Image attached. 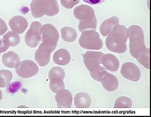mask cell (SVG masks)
Instances as JSON below:
<instances>
[{
    "label": "cell",
    "instance_id": "23",
    "mask_svg": "<svg viewBox=\"0 0 151 117\" xmlns=\"http://www.w3.org/2000/svg\"><path fill=\"white\" fill-rule=\"evenodd\" d=\"M3 39L5 40L10 47H16L19 45L21 41V37L13 31L9 32L3 36Z\"/></svg>",
    "mask_w": 151,
    "mask_h": 117
},
{
    "label": "cell",
    "instance_id": "1",
    "mask_svg": "<svg viewBox=\"0 0 151 117\" xmlns=\"http://www.w3.org/2000/svg\"><path fill=\"white\" fill-rule=\"evenodd\" d=\"M128 37V29L120 24L116 25L106 37V46L114 53H124L127 50V42Z\"/></svg>",
    "mask_w": 151,
    "mask_h": 117
},
{
    "label": "cell",
    "instance_id": "32",
    "mask_svg": "<svg viewBox=\"0 0 151 117\" xmlns=\"http://www.w3.org/2000/svg\"><path fill=\"white\" fill-rule=\"evenodd\" d=\"M7 30V26L5 21L0 18V35L4 34Z\"/></svg>",
    "mask_w": 151,
    "mask_h": 117
},
{
    "label": "cell",
    "instance_id": "17",
    "mask_svg": "<svg viewBox=\"0 0 151 117\" xmlns=\"http://www.w3.org/2000/svg\"><path fill=\"white\" fill-rule=\"evenodd\" d=\"M119 24V19L117 17H112L105 19L100 26V32L103 36H108L116 25Z\"/></svg>",
    "mask_w": 151,
    "mask_h": 117
},
{
    "label": "cell",
    "instance_id": "9",
    "mask_svg": "<svg viewBox=\"0 0 151 117\" xmlns=\"http://www.w3.org/2000/svg\"><path fill=\"white\" fill-rule=\"evenodd\" d=\"M53 50L44 43H41L35 54V59L41 67L47 66L50 61V55Z\"/></svg>",
    "mask_w": 151,
    "mask_h": 117
},
{
    "label": "cell",
    "instance_id": "31",
    "mask_svg": "<svg viewBox=\"0 0 151 117\" xmlns=\"http://www.w3.org/2000/svg\"><path fill=\"white\" fill-rule=\"evenodd\" d=\"M9 47L10 46L5 40H4L3 39H0V53L6 51L9 49Z\"/></svg>",
    "mask_w": 151,
    "mask_h": 117
},
{
    "label": "cell",
    "instance_id": "13",
    "mask_svg": "<svg viewBox=\"0 0 151 117\" xmlns=\"http://www.w3.org/2000/svg\"><path fill=\"white\" fill-rule=\"evenodd\" d=\"M100 63L104 67L111 72H116L120 67V62L116 56L112 54H106L102 56L100 59Z\"/></svg>",
    "mask_w": 151,
    "mask_h": 117
},
{
    "label": "cell",
    "instance_id": "15",
    "mask_svg": "<svg viewBox=\"0 0 151 117\" xmlns=\"http://www.w3.org/2000/svg\"><path fill=\"white\" fill-rule=\"evenodd\" d=\"M53 60L55 63L58 65H66L71 60V56L69 51L64 48L59 49L55 53Z\"/></svg>",
    "mask_w": 151,
    "mask_h": 117
},
{
    "label": "cell",
    "instance_id": "24",
    "mask_svg": "<svg viewBox=\"0 0 151 117\" xmlns=\"http://www.w3.org/2000/svg\"><path fill=\"white\" fill-rule=\"evenodd\" d=\"M49 86L52 91L55 94H56L60 89H65L64 80L59 79V78H52V79H50Z\"/></svg>",
    "mask_w": 151,
    "mask_h": 117
},
{
    "label": "cell",
    "instance_id": "20",
    "mask_svg": "<svg viewBox=\"0 0 151 117\" xmlns=\"http://www.w3.org/2000/svg\"><path fill=\"white\" fill-rule=\"evenodd\" d=\"M44 0H32L30 9L32 16L35 18H40L44 16L43 10Z\"/></svg>",
    "mask_w": 151,
    "mask_h": 117
},
{
    "label": "cell",
    "instance_id": "25",
    "mask_svg": "<svg viewBox=\"0 0 151 117\" xmlns=\"http://www.w3.org/2000/svg\"><path fill=\"white\" fill-rule=\"evenodd\" d=\"M137 60L145 68L150 69V50L146 48V50L141 53L137 59Z\"/></svg>",
    "mask_w": 151,
    "mask_h": 117
},
{
    "label": "cell",
    "instance_id": "29",
    "mask_svg": "<svg viewBox=\"0 0 151 117\" xmlns=\"http://www.w3.org/2000/svg\"><path fill=\"white\" fill-rule=\"evenodd\" d=\"M90 73L91 77L94 80L100 82L103 79V78L108 73V72L104 67H101L94 71L90 72Z\"/></svg>",
    "mask_w": 151,
    "mask_h": 117
},
{
    "label": "cell",
    "instance_id": "18",
    "mask_svg": "<svg viewBox=\"0 0 151 117\" xmlns=\"http://www.w3.org/2000/svg\"><path fill=\"white\" fill-rule=\"evenodd\" d=\"M43 10L44 15L54 17L59 12V6L57 0H44Z\"/></svg>",
    "mask_w": 151,
    "mask_h": 117
},
{
    "label": "cell",
    "instance_id": "27",
    "mask_svg": "<svg viewBox=\"0 0 151 117\" xmlns=\"http://www.w3.org/2000/svg\"><path fill=\"white\" fill-rule=\"evenodd\" d=\"M132 106V101L129 97L122 96L119 97L115 101V108H130Z\"/></svg>",
    "mask_w": 151,
    "mask_h": 117
},
{
    "label": "cell",
    "instance_id": "28",
    "mask_svg": "<svg viewBox=\"0 0 151 117\" xmlns=\"http://www.w3.org/2000/svg\"><path fill=\"white\" fill-rule=\"evenodd\" d=\"M65 76V73L64 70L59 67H55L52 68L48 72L49 79H52V78H59V79L64 80Z\"/></svg>",
    "mask_w": 151,
    "mask_h": 117
},
{
    "label": "cell",
    "instance_id": "11",
    "mask_svg": "<svg viewBox=\"0 0 151 117\" xmlns=\"http://www.w3.org/2000/svg\"><path fill=\"white\" fill-rule=\"evenodd\" d=\"M9 24L10 29L17 34H22L28 27L27 19L21 16H15L12 18Z\"/></svg>",
    "mask_w": 151,
    "mask_h": 117
},
{
    "label": "cell",
    "instance_id": "2",
    "mask_svg": "<svg viewBox=\"0 0 151 117\" xmlns=\"http://www.w3.org/2000/svg\"><path fill=\"white\" fill-rule=\"evenodd\" d=\"M129 39V52L131 55L137 59L146 50L144 32L142 28L133 25L128 28Z\"/></svg>",
    "mask_w": 151,
    "mask_h": 117
},
{
    "label": "cell",
    "instance_id": "14",
    "mask_svg": "<svg viewBox=\"0 0 151 117\" xmlns=\"http://www.w3.org/2000/svg\"><path fill=\"white\" fill-rule=\"evenodd\" d=\"M4 65L7 68H16L18 67L21 60L18 55L14 51H9L2 56Z\"/></svg>",
    "mask_w": 151,
    "mask_h": 117
},
{
    "label": "cell",
    "instance_id": "22",
    "mask_svg": "<svg viewBox=\"0 0 151 117\" xmlns=\"http://www.w3.org/2000/svg\"><path fill=\"white\" fill-rule=\"evenodd\" d=\"M97 20L95 15L90 19H86L85 21H80L79 24V32L81 33L86 30H96L97 29Z\"/></svg>",
    "mask_w": 151,
    "mask_h": 117
},
{
    "label": "cell",
    "instance_id": "30",
    "mask_svg": "<svg viewBox=\"0 0 151 117\" xmlns=\"http://www.w3.org/2000/svg\"><path fill=\"white\" fill-rule=\"evenodd\" d=\"M79 2L80 0H60L61 5L68 9H72Z\"/></svg>",
    "mask_w": 151,
    "mask_h": 117
},
{
    "label": "cell",
    "instance_id": "16",
    "mask_svg": "<svg viewBox=\"0 0 151 117\" xmlns=\"http://www.w3.org/2000/svg\"><path fill=\"white\" fill-rule=\"evenodd\" d=\"M100 82L104 88L109 92L115 91L119 87V80L114 75L109 72L103 78Z\"/></svg>",
    "mask_w": 151,
    "mask_h": 117
},
{
    "label": "cell",
    "instance_id": "6",
    "mask_svg": "<svg viewBox=\"0 0 151 117\" xmlns=\"http://www.w3.org/2000/svg\"><path fill=\"white\" fill-rule=\"evenodd\" d=\"M15 71L20 77L27 79L36 75L39 72V68L33 60H25L20 62Z\"/></svg>",
    "mask_w": 151,
    "mask_h": 117
},
{
    "label": "cell",
    "instance_id": "8",
    "mask_svg": "<svg viewBox=\"0 0 151 117\" xmlns=\"http://www.w3.org/2000/svg\"><path fill=\"white\" fill-rule=\"evenodd\" d=\"M120 73L124 79L134 82H138L141 77L139 68L132 62L124 63L122 66Z\"/></svg>",
    "mask_w": 151,
    "mask_h": 117
},
{
    "label": "cell",
    "instance_id": "19",
    "mask_svg": "<svg viewBox=\"0 0 151 117\" xmlns=\"http://www.w3.org/2000/svg\"><path fill=\"white\" fill-rule=\"evenodd\" d=\"M74 105L77 108H88L91 106V99L86 93L81 92L76 94L74 98Z\"/></svg>",
    "mask_w": 151,
    "mask_h": 117
},
{
    "label": "cell",
    "instance_id": "26",
    "mask_svg": "<svg viewBox=\"0 0 151 117\" xmlns=\"http://www.w3.org/2000/svg\"><path fill=\"white\" fill-rule=\"evenodd\" d=\"M12 79V73L9 70H0V87H7Z\"/></svg>",
    "mask_w": 151,
    "mask_h": 117
},
{
    "label": "cell",
    "instance_id": "35",
    "mask_svg": "<svg viewBox=\"0 0 151 117\" xmlns=\"http://www.w3.org/2000/svg\"><path fill=\"white\" fill-rule=\"evenodd\" d=\"M18 108H28L27 106H24V105H22V106H18Z\"/></svg>",
    "mask_w": 151,
    "mask_h": 117
},
{
    "label": "cell",
    "instance_id": "21",
    "mask_svg": "<svg viewBox=\"0 0 151 117\" xmlns=\"http://www.w3.org/2000/svg\"><path fill=\"white\" fill-rule=\"evenodd\" d=\"M60 34L62 39L67 42H73L76 39L78 34L73 28L64 27L60 30Z\"/></svg>",
    "mask_w": 151,
    "mask_h": 117
},
{
    "label": "cell",
    "instance_id": "4",
    "mask_svg": "<svg viewBox=\"0 0 151 117\" xmlns=\"http://www.w3.org/2000/svg\"><path fill=\"white\" fill-rule=\"evenodd\" d=\"M43 25L38 21L32 22L25 36V42L30 48H35L41 41Z\"/></svg>",
    "mask_w": 151,
    "mask_h": 117
},
{
    "label": "cell",
    "instance_id": "34",
    "mask_svg": "<svg viewBox=\"0 0 151 117\" xmlns=\"http://www.w3.org/2000/svg\"><path fill=\"white\" fill-rule=\"evenodd\" d=\"M2 98H3V93L1 90H0V101L2 100Z\"/></svg>",
    "mask_w": 151,
    "mask_h": 117
},
{
    "label": "cell",
    "instance_id": "5",
    "mask_svg": "<svg viewBox=\"0 0 151 117\" xmlns=\"http://www.w3.org/2000/svg\"><path fill=\"white\" fill-rule=\"evenodd\" d=\"M59 39L58 30L53 25L46 24L43 25L41 41L53 51L56 49Z\"/></svg>",
    "mask_w": 151,
    "mask_h": 117
},
{
    "label": "cell",
    "instance_id": "10",
    "mask_svg": "<svg viewBox=\"0 0 151 117\" xmlns=\"http://www.w3.org/2000/svg\"><path fill=\"white\" fill-rule=\"evenodd\" d=\"M55 100L59 108H70L72 106L73 95L70 90L62 89L56 94Z\"/></svg>",
    "mask_w": 151,
    "mask_h": 117
},
{
    "label": "cell",
    "instance_id": "3",
    "mask_svg": "<svg viewBox=\"0 0 151 117\" xmlns=\"http://www.w3.org/2000/svg\"><path fill=\"white\" fill-rule=\"evenodd\" d=\"M79 43L81 47L88 50H99L104 45L103 41L100 39L99 34L94 30L83 32L79 39Z\"/></svg>",
    "mask_w": 151,
    "mask_h": 117
},
{
    "label": "cell",
    "instance_id": "7",
    "mask_svg": "<svg viewBox=\"0 0 151 117\" xmlns=\"http://www.w3.org/2000/svg\"><path fill=\"white\" fill-rule=\"evenodd\" d=\"M104 55L102 52L88 51L83 55H82L83 58V62L86 69L90 72L93 71L99 68L100 65V59Z\"/></svg>",
    "mask_w": 151,
    "mask_h": 117
},
{
    "label": "cell",
    "instance_id": "33",
    "mask_svg": "<svg viewBox=\"0 0 151 117\" xmlns=\"http://www.w3.org/2000/svg\"><path fill=\"white\" fill-rule=\"evenodd\" d=\"M83 1L90 5H99L104 3L106 0H83Z\"/></svg>",
    "mask_w": 151,
    "mask_h": 117
},
{
    "label": "cell",
    "instance_id": "12",
    "mask_svg": "<svg viewBox=\"0 0 151 117\" xmlns=\"http://www.w3.org/2000/svg\"><path fill=\"white\" fill-rule=\"evenodd\" d=\"M74 16L79 21H85L95 16L94 9L88 5L82 4L74 9Z\"/></svg>",
    "mask_w": 151,
    "mask_h": 117
}]
</instances>
